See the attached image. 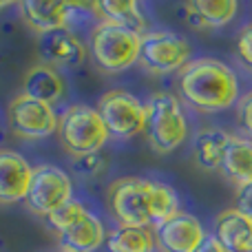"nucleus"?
Returning <instances> with one entry per match:
<instances>
[{"instance_id":"4","label":"nucleus","mask_w":252,"mask_h":252,"mask_svg":"<svg viewBox=\"0 0 252 252\" xmlns=\"http://www.w3.org/2000/svg\"><path fill=\"white\" fill-rule=\"evenodd\" d=\"M58 137L69 155L84 157L100 153L109 142V130L97 109L87 104H71L58 122Z\"/></svg>"},{"instance_id":"23","label":"nucleus","mask_w":252,"mask_h":252,"mask_svg":"<svg viewBox=\"0 0 252 252\" xmlns=\"http://www.w3.org/2000/svg\"><path fill=\"white\" fill-rule=\"evenodd\" d=\"M104 168V157L100 153L93 155H84V157H75L73 159V170L82 177H95L100 170Z\"/></svg>"},{"instance_id":"5","label":"nucleus","mask_w":252,"mask_h":252,"mask_svg":"<svg viewBox=\"0 0 252 252\" xmlns=\"http://www.w3.org/2000/svg\"><path fill=\"white\" fill-rule=\"evenodd\" d=\"M139 33L97 22L89 35V56L104 73H122L139 62Z\"/></svg>"},{"instance_id":"17","label":"nucleus","mask_w":252,"mask_h":252,"mask_svg":"<svg viewBox=\"0 0 252 252\" xmlns=\"http://www.w3.org/2000/svg\"><path fill=\"white\" fill-rule=\"evenodd\" d=\"M215 239L228 252H250L252 219L237 208H228L215 219Z\"/></svg>"},{"instance_id":"24","label":"nucleus","mask_w":252,"mask_h":252,"mask_svg":"<svg viewBox=\"0 0 252 252\" xmlns=\"http://www.w3.org/2000/svg\"><path fill=\"white\" fill-rule=\"evenodd\" d=\"M237 56H239L241 64L252 71V22L246 25L237 35Z\"/></svg>"},{"instance_id":"1","label":"nucleus","mask_w":252,"mask_h":252,"mask_svg":"<svg viewBox=\"0 0 252 252\" xmlns=\"http://www.w3.org/2000/svg\"><path fill=\"white\" fill-rule=\"evenodd\" d=\"M109 208L118 226L155 228L179 213V199L168 184L124 177L111 184Z\"/></svg>"},{"instance_id":"19","label":"nucleus","mask_w":252,"mask_h":252,"mask_svg":"<svg viewBox=\"0 0 252 252\" xmlns=\"http://www.w3.org/2000/svg\"><path fill=\"white\" fill-rule=\"evenodd\" d=\"M106 235L109 232L104 230L102 219L93 213H87L66 232L58 235V244L62 250L69 252H95L100 246L106 244Z\"/></svg>"},{"instance_id":"20","label":"nucleus","mask_w":252,"mask_h":252,"mask_svg":"<svg viewBox=\"0 0 252 252\" xmlns=\"http://www.w3.org/2000/svg\"><path fill=\"white\" fill-rule=\"evenodd\" d=\"M230 139V133L219 128H204L192 139V159L201 170H219L221 168L223 151Z\"/></svg>"},{"instance_id":"18","label":"nucleus","mask_w":252,"mask_h":252,"mask_svg":"<svg viewBox=\"0 0 252 252\" xmlns=\"http://www.w3.org/2000/svg\"><path fill=\"white\" fill-rule=\"evenodd\" d=\"M221 175L237 188L252 184V142L241 135H230L221 159Z\"/></svg>"},{"instance_id":"12","label":"nucleus","mask_w":252,"mask_h":252,"mask_svg":"<svg viewBox=\"0 0 252 252\" xmlns=\"http://www.w3.org/2000/svg\"><path fill=\"white\" fill-rule=\"evenodd\" d=\"M22 13V20L35 31V33H47L56 29H69V22L75 11L89 9L91 4L82 2H40V0H25L18 4Z\"/></svg>"},{"instance_id":"3","label":"nucleus","mask_w":252,"mask_h":252,"mask_svg":"<svg viewBox=\"0 0 252 252\" xmlns=\"http://www.w3.org/2000/svg\"><path fill=\"white\" fill-rule=\"evenodd\" d=\"M146 137L159 155H168L186 142L188 118L184 102L175 93H155L146 102Z\"/></svg>"},{"instance_id":"30","label":"nucleus","mask_w":252,"mask_h":252,"mask_svg":"<svg viewBox=\"0 0 252 252\" xmlns=\"http://www.w3.org/2000/svg\"><path fill=\"white\" fill-rule=\"evenodd\" d=\"M250 252H252V241H250Z\"/></svg>"},{"instance_id":"11","label":"nucleus","mask_w":252,"mask_h":252,"mask_svg":"<svg viewBox=\"0 0 252 252\" xmlns=\"http://www.w3.org/2000/svg\"><path fill=\"white\" fill-rule=\"evenodd\" d=\"M38 62L53 69H75L87 60L89 47L71 29H56L38 35Z\"/></svg>"},{"instance_id":"25","label":"nucleus","mask_w":252,"mask_h":252,"mask_svg":"<svg viewBox=\"0 0 252 252\" xmlns=\"http://www.w3.org/2000/svg\"><path fill=\"white\" fill-rule=\"evenodd\" d=\"M237 118H239V126L244 128L246 137L252 142V91L246 93V95L237 102Z\"/></svg>"},{"instance_id":"13","label":"nucleus","mask_w":252,"mask_h":252,"mask_svg":"<svg viewBox=\"0 0 252 252\" xmlns=\"http://www.w3.org/2000/svg\"><path fill=\"white\" fill-rule=\"evenodd\" d=\"M33 168L20 153L0 148V206L25 201Z\"/></svg>"},{"instance_id":"8","label":"nucleus","mask_w":252,"mask_h":252,"mask_svg":"<svg viewBox=\"0 0 252 252\" xmlns=\"http://www.w3.org/2000/svg\"><path fill=\"white\" fill-rule=\"evenodd\" d=\"M73 199V182L62 168L53 164H42L33 168L25 206L29 213L47 219L51 213Z\"/></svg>"},{"instance_id":"6","label":"nucleus","mask_w":252,"mask_h":252,"mask_svg":"<svg viewBox=\"0 0 252 252\" xmlns=\"http://www.w3.org/2000/svg\"><path fill=\"white\" fill-rule=\"evenodd\" d=\"M190 42L175 31H146L139 44V64L157 75L179 73L190 62Z\"/></svg>"},{"instance_id":"26","label":"nucleus","mask_w":252,"mask_h":252,"mask_svg":"<svg viewBox=\"0 0 252 252\" xmlns=\"http://www.w3.org/2000/svg\"><path fill=\"white\" fill-rule=\"evenodd\" d=\"M237 210H241L244 215H248L252 219V184L246 188H241L239 195H237V204H235Z\"/></svg>"},{"instance_id":"14","label":"nucleus","mask_w":252,"mask_h":252,"mask_svg":"<svg viewBox=\"0 0 252 252\" xmlns=\"http://www.w3.org/2000/svg\"><path fill=\"white\" fill-rule=\"evenodd\" d=\"M22 93L53 106L64 100L66 82L58 69L44 64V62H35L22 78Z\"/></svg>"},{"instance_id":"15","label":"nucleus","mask_w":252,"mask_h":252,"mask_svg":"<svg viewBox=\"0 0 252 252\" xmlns=\"http://www.w3.org/2000/svg\"><path fill=\"white\" fill-rule=\"evenodd\" d=\"M186 22L195 29H219L230 25L239 13L235 0H190L184 4Z\"/></svg>"},{"instance_id":"29","label":"nucleus","mask_w":252,"mask_h":252,"mask_svg":"<svg viewBox=\"0 0 252 252\" xmlns=\"http://www.w3.org/2000/svg\"><path fill=\"white\" fill-rule=\"evenodd\" d=\"M53 252H69V250H62V248H60V250H53Z\"/></svg>"},{"instance_id":"21","label":"nucleus","mask_w":252,"mask_h":252,"mask_svg":"<svg viewBox=\"0 0 252 252\" xmlns=\"http://www.w3.org/2000/svg\"><path fill=\"white\" fill-rule=\"evenodd\" d=\"M109 252H155V239L151 228L115 226L106 235Z\"/></svg>"},{"instance_id":"27","label":"nucleus","mask_w":252,"mask_h":252,"mask_svg":"<svg viewBox=\"0 0 252 252\" xmlns=\"http://www.w3.org/2000/svg\"><path fill=\"white\" fill-rule=\"evenodd\" d=\"M195 252H228V250L223 248V246L219 244L217 239H215V235H208V237L204 239V244H201Z\"/></svg>"},{"instance_id":"9","label":"nucleus","mask_w":252,"mask_h":252,"mask_svg":"<svg viewBox=\"0 0 252 252\" xmlns=\"http://www.w3.org/2000/svg\"><path fill=\"white\" fill-rule=\"evenodd\" d=\"M9 128L22 139H44L49 135L58 133V122L51 104L29 97L25 93H18L7 106Z\"/></svg>"},{"instance_id":"28","label":"nucleus","mask_w":252,"mask_h":252,"mask_svg":"<svg viewBox=\"0 0 252 252\" xmlns=\"http://www.w3.org/2000/svg\"><path fill=\"white\" fill-rule=\"evenodd\" d=\"M11 2H0V9H4V7H9Z\"/></svg>"},{"instance_id":"10","label":"nucleus","mask_w":252,"mask_h":252,"mask_svg":"<svg viewBox=\"0 0 252 252\" xmlns=\"http://www.w3.org/2000/svg\"><path fill=\"white\" fill-rule=\"evenodd\" d=\"M206 237L204 223L186 210H179L175 217L153 228L155 250L159 252H195Z\"/></svg>"},{"instance_id":"2","label":"nucleus","mask_w":252,"mask_h":252,"mask_svg":"<svg viewBox=\"0 0 252 252\" xmlns=\"http://www.w3.org/2000/svg\"><path fill=\"white\" fill-rule=\"evenodd\" d=\"M182 102L199 113H219L239 102V78L217 58L190 60L177 78Z\"/></svg>"},{"instance_id":"22","label":"nucleus","mask_w":252,"mask_h":252,"mask_svg":"<svg viewBox=\"0 0 252 252\" xmlns=\"http://www.w3.org/2000/svg\"><path fill=\"white\" fill-rule=\"evenodd\" d=\"M87 213H89V210L84 208L80 201L71 199L69 204H64L62 208H58L56 213L49 215L47 223L51 226V230L56 232V235H62V232H66L71 226H73V223H78Z\"/></svg>"},{"instance_id":"7","label":"nucleus","mask_w":252,"mask_h":252,"mask_svg":"<svg viewBox=\"0 0 252 252\" xmlns=\"http://www.w3.org/2000/svg\"><path fill=\"white\" fill-rule=\"evenodd\" d=\"M95 109L109 135L115 139H130L146 130V104L124 89L106 91Z\"/></svg>"},{"instance_id":"16","label":"nucleus","mask_w":252,"mask_h":252,"mask_svg":"<svg viewBox=\"0 0 252 252\" xmlns=\"http://www.w3.org/2000/svg\"><path fill=\"white\" fill-rule=\"evenodd\" d=\"M91 11L100 18V22L128 29L133 33H146L148 20L142 11V4L135 0H100L91 4Z\"/></svg>"}]
</instances>
